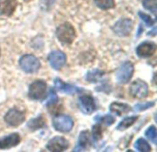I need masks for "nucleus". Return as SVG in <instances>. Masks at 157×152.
<instances>
[{"mask_svg":"<svg viewBox=\"0 0 157 152\" xmlns=\"http://www.w3.org/2000/svg\"><path fill=\"white\" fill-rule=\"evenodd\" d=\"M95 121L99 123V124H103L107 127L111 126L112 124L115 123V118L111 116V115H105V116H97L94 117Z\"/></svg>","mask_w":157,"mask_h":152,"instance_id":"21","label":"nucleus"},{"mask_svg":"<svg viewBox=\"0 0 157 152\" xmlns=\"http://www.w3.org/2000/svg\"><path fill=\"white\" fill-rule=\"evenodd\" d=\"M109 110L110 112L116 114L117 116L121 117L124 114H127L129 112H131L132 107L127 105V104H123V103H118V102H114L110 105L109 106Z\"/></svg>","mask_w":157,"mask_h":152,"instance_id":"17","label":"nucleus"},{"mask_svg":"<svg viewBox=\"0 0 157 152\" xmlns=\"http://www.w3.org/2000/svg\"><path fill=\"white\" fill-rule=\"evenodd\" d=\"M105 72L98 70V69H94L92 71H89L86 75V80L89 83H98L101 78L104 76Z\"/></svg>","mask_w":157,"mask_h":152,"instance_id":"19","label":"nucleus"},{"mask_svg":"<svg viewBox=\"0 0 157 152\" xmlns=\"http://www.w3.org/2000/svg\"><path fill=\"white\" fill-rule=\"evenodd\" d=\"M145 136L146 138L152 141L154 144L157 143V130L155 126H151L150 128H148L145 131Z\"/></svg>","mask_w":157,"mask_h":152,"instance_id":"24","label":"nucleus"},{"mask_svg":"<svg viewBox=\"0 0 157 152\" xmlns=\"http://www.w3.org/2000/svg\"><path fill=\"white\" fill-rule=\"evenodd\" d=\"M91 146V138L90 133L88 130L82 131L78 137L77 144L75 145V148L74 149V151H84L87 150L88 148Z\"/></svg>","mask_w":157,"mask_h":152,"instance_id":"14","label":"nucleus"},{"mask_svg":"<svg viewBox=\"0 0 157 152\" xmlns=\"http://www.w3.org/2000/svg\"><path fill=\"white\" fill-rule=\"evenodd\" d=\"M45 126H46V121L43 116H39L35 118H32L27 124V127L32 131L43 128Z\"/></svg>","mask_w":157,"mask_h":152,"instance_id":"18","label":"nucleus"},{"mask_svg":"<svg viewBox=\"0 0 157 152\" xmlns=\"http://www.w3.org/2000/svg\"><path fill=\"white\" fill-rule=\"evenodd\" d=\"M139 16H140L141 19L146 24V26H148V27L154 26L155 20H154L149 15H147V14H145V13H144V12H139Z\"/></svg>","mask_w":157,"mask_h":152,"instance_id":"29","label":"nucleus"},{"mask_svg":"<svg viewBox=\"0 0 157 152\" xmlns=\"http://www.w3.org/2000/svg\"><path fill=\"white\" fill-rule=\"evenodd\" d=\"M94 2L98 7L103 10L110 9L115 6L114 0H94Z\"/></svg>","mask_w":157,"mask_h":152,"instance_id":"23","label":"nucleus"},{"mask_svg":"<svg viewBox=\"0 0 157 152\" xmlns=\"http://www.w3.org/2000/svg\"><path fill=\"white\" fill-rule=\"evenodd\" d=\"M58 102V96L56 95V93L54 92L53 89L50 90V94H49V97L47 98V102H46V106L48 107L51 106H54Z\"/></svg>","mask_w":157,"mask_h":152,"instance_id":"26","label":"nucleus"},{"mask_svg":"<svg viewBox=\"0 0 157 152\" xmlns=\"http://www.w3.org/2000/svg\"><path fill=\"white\" fill-rule=\"evenodd\" d=\"M138 119V117H125L124 119H122V121H121V123L118 125L117 129L120 131H123L127 128H129L130 127H132Z\"/></svg>","mask_w":157,"mask_h":152,"instance_id":"20","label":"nucleus"},{"mask_svg":"<svg viewBox=\"0 0 157 152\" xmlns=\"http://www.w3.org/2000/svg\"><path fill=\"white\" fill-rule=\"evenodd\" d=\"M143 6L154 15H156L157 0H143Z\"/></svg>","mask_w":157,"mask_h":152,"instance_id":"25","label":"nucleus"},{"mask_svg":"<svg viewBox=\"0 0 157 152\" xmlns=\"http://www.w3.org/2000/svg\"><path fill=\"white\" fill-rule=\"evenodd\" d=\"M17 6V0H0V15L10 17Z\"/></svg>","mask_w":157,"mask_h":152,"instance_id":"16","label":"nucleus"},{"mask_svg":"<svg viewBox=\"0 0 157 152\" xmlns=\"http://www.w3.org/2000/svg\"><path fill=\"white\" fill-rule=\"evenodd\" d=\"M19 66L23 72L27 73L37 72L40 68L39 59L32 54H25L19 59Z\"/></svg>","mask_w":157,"mask_h":152,"instance_id":"2","label":"nucleus"},{"mask_svg":"<svg viewBox=\"0 0 157 152\" xmlns=\"http://www.w3.org/2000/svg\"><path fill=\"white\" fill-rule=\"evenodd\" d=\"M53 83H54V87L58 91L63 92L67 95H75V94H79V93L83 92V89H81L75 85L66 83L63 81H62L60 78H55Z\"/></svg>","mask_w":157,"mask_h":152,"instance_id":"13","label":"nucleus"},{"mask_svg":"<svg viewBox=\"0 0 157 152\" xmlns=\"http://www.w3.org/2000/svg\"><path fill=\"white\" fill-rule=\"evenodd\" d=\"M46 148L48 150L52 152L65 151L69 148V142L63 137L57 136L49 140Z\"/></svg>","mask_w":157,"mask_h":152,"instance_id":"9","label":"nucleus"},{"mask_svg":"<svg viewBox=\"0 0 157 152\" xmlns=\"http://www.w3.org/2000/svg\"><path fill=\"white\" fill-rule=\"evenodd\" d=\"M135 149L140 152H149L152 150V148L150 146V144L148 143V141H146L144 139H139L135 141L134 144Z\"/></svg>","mask_w":157,"mask_h":152,"instance_id":"22","label":"nucleus"},{"mask_svg":"<svg viewBox=\"0 0 157 152\" xmlns=\"http://www.w3.org/2000/svg\"><path fill=\"white\" fill-rule=\"evenodd\" d=\"M155 102H147V103H144V104H137L134 106V110L135 111H144L146 109H149L153 106H155Z\"/></svg>","mask_w":157,"mask_h":152,"instance_id":"28","label":"nucleus"},{"mask_svg":"<svg viewBox=\"0 0 157 152\" xmlns=\"http://www.w3.org/2000/svg\"><path fill=\"white\" fill-rule=\"evenodd\" d=\"M20 140H21L20 136L17 133L10 134L0 139V149L8 150V149L14 148L20 143Z\"/></svg>","mask_w":157,"mask_h":152,"instance_id":"15","label":"nucleus"},{"mask_svg":"<svg viewBox=\"0 0 157 152\" xmlns=\"http://www.w3.org/2000/svg\"><path fill=\"white\" fill-rule=\"evenodd\" d=\"M134 73V65L132 61L123 62L116 72V79L119 83L125 84L131 81Z\"/></svg>","mask_w":157,"mask_h":152,"instance_id":"3","label":"nucleus"},{"mask_svg":"<svg viewBox=\"0 0 157 152\" xmlns=\"http://www.w3.org/2000/svg\"><path fill=\"white\" fill-rule=\"evenodd\" d=\"M102 128L99 125H95L92 128V138L95 141H98L102 139Z\"/></svg>","mask_w":157,"mask_h":152,"instance_id":"27","label":"nucleus"},{"mask_svg":"<svg viewBox=\"0 0 157 152\" xmlns=\"http://www.w3.org/2000/svg\"><path fill=\"white\" fill-rule=\"evenodd\" d=\"M55 34L58 40L65 45L72 44L76 37V32L75 28L70 23L67 22L59 26L56 29Z\"/></svg>","mask_w":157,"mask_h":152,"instance_id":"1","label":"nucleus"},{"mask_svg":"<svg viewBox=\"0 0 157 152\" xmlns=\"http://www.w3.org/2000/svg\"><path fill=\"white\" fill-rule=\"evenodd\" d=\"M26 118V115L23 111L17 109V108H11L7 111V113L5 115L4 119L5 122L10 126V127H17L21 125Z\"/></svg>","mask_w":157,"mask_h":152,"instance_id":"6","label":"nucleus"},{"mask_svg":"<svg viewBox=\"0 0 157 152\" xmlns=\"http://www.w3.org/2000/svg\"><path fill=\"white\" fill-rule=\"evenodd\" d=\"M130 94L133 97L138 98V99L145 98L149 94L148 84L144 81L138 79V80L134 81L131 84V86H130Z\"/></svg>","mask_w":157,"mask_h":152,"instance_id":"8","label":"nucleus"},{"mask_svg":"<svg viewBox=\"0 0 157 152\" xmlns=\"http://www.w3.org/2000/svg\"><path fill=\"white\" fill-rule=\"evenodd\" d=\"M48 61L54 70L59 71L66 63V55L60 50L52 51L48 55Z\"/></svg>","mask_w":157,"mask_h":152,"instance_id":"10","label":"nucleus"},{"mask_svg":"<svg viewBox=\"0 0 157 152\" xmlns=\"http://www.w3.org/2000/svg\"><path fill=\"white\" fill-rule=\"evenodd\" d=\"M148 35H149V36H155V35H156V28H155L151 32H149Z\"/></svg>","mask_w":157,"mask_h":152,"instance_id":"30","label":"nucleus"},{"mask_svg":"<svg viewBox=\"0 0 157 152\" xmlns=\"http://www.w3.org/2000/svg\"><path fill=\"white\" fill-rule=\"evenodd\" d=\"M78 107L82 113L90 115L97 109V105L91 95H82L78 98Z\"/></svg>","mask_w":157,"mask_h":152,"instance_id":"11","label":"nucleus"},{"mask_svg":"<svg viewBox=\"0 0 157 152\" xmlns=\"http://www.w3.org/2000/svg\"><path fill=\"white\" fill-rule=\"evenodd\" d=\"M133 29V22L130 18H121L112 27V30L120 37L129 36Z\"/></svg>","mask_w":157,"mask_h":152,"instance_id":"7","label":"nucleus"},{"mask_svg":"<svg viewBox=\"0 0 157 152\" xmlns=\"http://www.w3.org/2000/svg\"><path fill=\"white\" fill-rule=\"evenodd\" d=\"M156 50V45L153 41H144L136 48V53L140 58H149Z\"/></svg>","mask_w":157,"mask_h":152,"instance_id":"12","label":"nucleus"},{"mask_svg":"<svg viewBox=\"0 0 157 152\" xmlns=\"http://www.w3.org/2000/svg\"><path fill=\"white\" fill-rule=\"evenodd\" d=\"M52 126L55 130L61 133H68L74 128V120L67 115H60L53 118Z\"/></svg>","mask_w":157,"mask_h":152,"instance_id":"5","label":"nucleus"},{"mask_svg":"<svg viewBox=\"0 0 157 152\" xmlns=\"http://www.w3.org/2000/svg\"><path fill=\"white\" fill-rule=\"evenodd\" d=\"M47 94L46 83L42 80H37L29 85V97L32 100L42 101Z\"/></svg>","mask_w":157,"mask_h":152,"instance_id":"4","label":"nucleus"}]
</instances>
